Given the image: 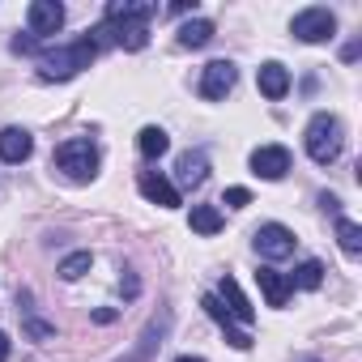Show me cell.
<instances>
[{
    "label": "cell",
    "mask_w": 362,
    "mask_h": 362,
    "mask_svg": "<svg viewBox=\"0 0 362 362\" xmlns=\"http://www.w3.org/2000/svg\"><path fill=\"white\" fill-rule=\"evenodd\" d=\"M94 35H111V43L124 47V52H141L149 43V26L145 22H103Z\"/></svg>",
    "instance_id": "cell-7"
},
{
    "label": "cell",
    "mask_w": 362,
    "mask_h": 362,
    "mask_svg": "<svg viewBox=\"0 0 362 362\" xmlns=\"http://www.w3.org/2000/svg\"><path fill=\"white\" fill-rule=\"evenodd\" d=\"M218 298H226L230 320H243V324H252V320H256V307L243 298V290H239V281H235V277H222V294H218Z\"/></svg>",
    "instance_id": "cell-16"
},
{
    "label": "cell",
    "mask_w": 362,
    "mask_h": 362,
    "mask_svg": "<svg viewBox=\"0 0 362 362\" xmlns=\"http://www.w3.org/2000/svg\"><path fill=\"white\" fill-rule=\"evenodd\" d=\"M307 362H311V358H307Z\"/></svg>",
    "instance_id": "cell-29"
},
{
    "label": "cell",
    "mask_w": 362,
    "mask_h": 362,
    "mask_svg": "<svg viewBox=\"0 0 362 362\" xmlns=\"http://www.w3.org/2000/svg\"><path fill=\"white\" fill-rule=\"evenodd\" d=\"M290 286H298V290H320V286H324V264H320V260H303V264L294 269Z\"/></svg>",
    "instance_id": "cell-19"
},
{
    "label": "cell",
    "mask_w": 362,
    "mask_h": 362,
    "mask_svg": "<svg viewBox=\"0 0 362 362\" xmlns=\"http://www.w3.org/2000/svg\"><path fill=\"white\" fill-rule=\"evenodd\" d=\"M337 239H341V252H345V256H358V252H362V230H358V222L341 218V222H337Z\"/></svg>",
    "instance_id": "cell-21"
},
{
    "label": "cell",
    "mask_w": 362,
    "mask_h": 362,
    "mask_svg": "<svg viewBox=\"0 0 362 362\" xmlns=\"http://www.w3.org/2000/svg\"><path fill=\"white\" fill-rule=\"evenodd\" d=\"M52 162L73 179V184H90V179L98 175V149L90 141H64V145H56Z\"/></svg>",
    "instance_id": "cell-3"
},
{
    "label": "cell",
    "mask_w": 362,
    "mask_h": 362,
    "mask_svg": "<svg viewBox=\"0 0 362 362\" xmlns=\"http://www.w3.org/2000/svg\"><path fill=\"white\" fill-rule=\"evenodd\" d=\"M9 358V332H0V362Z\"/></svg>",
    "instance_id": "cell-27"
},
{
    "label": "cell",
    "mask_w": 362,
    "mask_h": 362,
    "mask_svg": "<svg viewBox=\"0 0 362 362\" xmlns=\"http://www.w3.org/2000/svg\"><path fill=\"white\" fill-rule=\"evenodd\" d=\"M192 230H197V235H218V230H222V214H218L214 205H197V209H192Z\"/></svg>",
    "instance_id": "cell-20"
},
{
    "label": "cell",
    "mask_w": 362,
    "mask_h": 362,
    "mask_svg": "<svg viewBox=\"0 0 362 362\" xmlns=\"http://www.w3.org/2000/svg\"><path fill=\"white\" fill-rule=\"evenodd\" d=\"M35 153V136L26 128H5L0 132V158L5 162H26Z\"/></svg>",
    "instance_id": "cell-13"
},
{
    "label": "cell",
    "mask_w": 362,
    "mask_h": 362,
    "mask_svg": "<svg viewBox=\"0 0 362 362\" xmlns=\"http://www.w3.org/2000/svg\"><path fill=\"white\" fill-rule=\"evenodd\" d=\"M252 243H256V252H260L264 260H286V256H294V243H298V239H294L281 222H269V226L256 230Z\"/></svg>",
    "instance_id": "cell-5"
},
{
    "label": "cell",
    "mask_w": 362,
    "mask_h": 362,
    "mask_svg": "<svg viewBox=\"0 0 362 362\" xmlns=\"http://www.w3.org/2000/svg\"><path fill=\"white\" fill-rule=\"evenodd\" d=\"M222 205H230V209H243V205H252V192H247V188H226Z\"/></svg>",
    "instance_id": "cell-24"
},
{
    "label": "cell",
    "mask_w": 362,
    "mask_h": 362,
    "mask_svg": "<svg viewBox=\"0 0 362 362\" xmlns=\"http://www.w3.org/2000/svg\"><path fill=\"white\" fill-rule=\"evenodd\" d=\"M136 145H141V153L153 162V158H162L166 149H170V136L162 132V128H141V136H136Z\"/></svg>",
    "instance_id": "cell-18"
},
{
    "label": "cell",
    "mask_w": 362,
    "mask_h": 362,
    "mask_svg": "<svg viewBox=\"0 0 362 362\" xmlns=\"http://www.w3.org/2000/svg\"><path fill=\"white\" fill-rule=\"evenodd\" d=\"M256 281H260V290H264V298H269V307H286L290 303V277H281L277 269H260L256 273Z\"/></svg>",
    "instance_id": "cell-15"
},
{
    "label": "cell",
    "mask_w": 362,
    "mask_h": 362,
    "mask_svg": "<svg viewBox=\"0 0 362 362\" xmlns=\"http://www.w3.org/2000/svg\"><path fill=\"white\" fill-rule=\"evenodd\" d=\"M235 81H239L235 64H230V60H214V64L205 69V77H201V94L218 103V98H226V94L235 90Z\"/></svg>",
    "instance_id": "cell-9"
},
{
    "label": "cell",
    "mask_w": 362,
    "mask_h": 362,
    "mask_svg": "<svg viewBox=\"0 0 362 362\" xmlns=\"http://www.w3.org/2000/svg\"><path fill=\"white\" fill-rule=\"evenodd\" d=\"M90 264H94V256H90V252H73V256H64L60 277H64V281H77V277H86V273H90Z\"/></svg>",
    "instance_id": "cell-22"
},
{
    "label": "cell",
    "mask_w": 362,
    "mask_h": 362,
    "mask_svg": "<svg viewBox=\"0 0 362 362\" xmlns=\"http://www.w3.org/2000/svg\"><path fill=\"white\" fill-rule=\"evenodd\" d=\"M256 81H260V94H264V98H286V90H290V73H286V64H277V60L260 64Z\"/></svg>",
    "instance_id": "cell-14"
},
{
    "label": "cell",
    "mask_w": 362,
    "mask_h": 362,
    "mask_svg": "<svg viewBox=\"0 0 362 362\" xmlns=\"http://www.w3.org/2000/svg\"><path fill=\"white\" fill-rule=\"evenodd\" d=\"M290 30H294V39H303V43H324V39L337 35V18H332L328 9H303V13H294Z\"/></svg>",
    "instance_id": "cell-4"
},
{
    "label": "cell",
    "mask_w": 362,
    "mask_h": 362,
    "mask_svg": "<svg viewBox=\"0 0 362 362\" xmlns=\"http://www.w3.org/2000/svg\"><path fill=\"white\" fill-rule=\"evenodd\" d=\"M136 188H141V197H145L149 205H162V209H175V205H179L175 184H170V179H162L158 170H141V175H136Z\"/></svg>",
    "instance_id": "cell-8"
},
{
    "label": "cell",
    "mask_w": 362,
    "mask_h": 362,
    "mask_svg": "<svg viewBox=\"0 0 362 362\" xmlns=\"http://www.w3.org/2000/svg\"><path fill=\"white\" fill-rule=\"evenodd\" d=\"M201 307L209 311V320H218V324H222V332H230V328H235V320H230V311L222 307V298H218V294H205V298H201Z\"/></svg>",
    "instance_id": "cell-23"
},
{
    "label": "cell",
    "mask_w": 362,
    "mask_h": 362,
    "mask_svg": "<svg viewBox=\"0 0 362 362\" xmlns=\"http://www.w3.org/2000/svg\"><path fill=\"white\" fill-rule=\"evenodd\" d=\"M94 56H98V43H94V39H77V43H69V47L47 52V56L39 60V77H43V81H69V77H77L81 69H90Z\"/></svg>",
    "instance_id": "cell-1"
},
{
    "label": "cell",
    "mask_w": 362,
    "mask_h": 362,
    "mask_svg": "<svg viewBox=\"0 0 362 362\" xmlns=\"http://www.w3.org/2000/svg\"><path fill=\"white\" fill-rule=\"evenodd\" d=\"M214 39V22H205V18H192V22H184L179 26V47H205Z\"/></svg>",
    "instance_id": "cell-17"
},
{
    "label": "cell",
    "mask_w": 362,
    "mask_h": 362,
    "mask_svg": "<svg viewBox=\"0 0 362 362\" xmlns=\"http://www.w3.org/2000/svg\"><path fill=\"white\" fill-rule=\"evenodd\" d=\"M252 170H256L260 179H281V175L290 170V149H286V145H260V149L252 153Z\"/></svg>",
    "instance_id": "cell-10"
},
{
    "label": "cell",
    "mask_w": 362,
    "mask_h": 362,
    "mask_svg": "<svg viewBox=\"0 0 362 362\" xmlns=\"http://www.w3.org/2000/svg\"><path fill=\"white\" fill-rule=\"evenodd\" d=\"M341 145H345L341 119L328 115V111H320V115L307 124V153H311V162H320V166L337 162V158H341Z\"/></svg>",
    "instance_id": "cell-2"
},
{
    "label": "cell",
    "mask_w": 362,
    "mask_h": 362,
    "mask_svg": "<svg viewBox=\"0 0 362 362\" xmlns=\"http://www.w3.org/2000/svg\"><path fill=\"white\" fill-rule=\"evenodd\" d=\"M26 22H30V39H47L64 26V5H56V0H35V5L26 9Z\"/></svg>",
    "instance_id": "cell-6"
},
{
    "label": "cell",
    "mask_w": 362,
    "mask_h": 362,
    "mask_svg": "<svg viewBox=\"0 0 362 362\" xmlns=\"http://www.w3.org/2000/svg\"><path fill=\"white\" fill-rule=\"evenodd\" d=\"M175 175H179V184H184V188H201L205 179H209V153H205V149H188V153H179Z\"/></svg>",
    "instance_id": "cell-11"
},
{
    "label": "cell",
    "mask_w": 362,
    "mask_h": 362,
    "mask_svg": "<svg viewBox=\"0 0 362 362\" xmlns=\"http://www.w3.org/2000/svg\"><path fill=\"white\" fill-rule=\"evenodd\" d=\"M26 332H30V337H39V341H47L56 328H52V324H43V320H26Z\"/></svg>",
    "instance_id": "cell-25"
},
{
    "label": "cell",
    "mask_w": 362,
    "mask_h": 362,
    "mask_svg": "<svg viewBox=\"0 0 362 362\" xmlns=\"http://www.w3.org/2000/svg\"><path fill=\"white\" fill-rule=\"evenodd\" d=\"M153 13H158L153 0H111L107 5V22H145L149 26Z\"/></svg>",
    "instance_id": "cell-12"
},
{
    "label": "cell",
    "mask_w": 362,
    "mask_h": 362,
    "mask_svg": "<svg viewBox=\"0 0 362 362\" xmlns=\"http://www.w3.org/2000/svg\"><path fill=\"white\" fill-rule=\"evenodd\" d=\"M94 320H98V324H111V320H115V311H111V307H103V311H94Z\"/></svg>",
    "instance_id": "cell-26"
},
{
    "label": "cell",
    "mask_w": 362,
    "mask_h": 362,
    "mask_svg": "<svg viewBox=\"0 0 362 362\" xmlns=\"http://www.w3.org/2000/svg\"><path fill=\"white\" fill-rule=\"evenodd\" d=\"M175 362H205V358H188V354H184V358H175Z\"/></svg>",
    "instance_id": "cell-28"
}]
</instances>
